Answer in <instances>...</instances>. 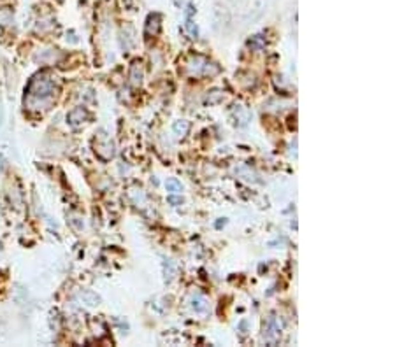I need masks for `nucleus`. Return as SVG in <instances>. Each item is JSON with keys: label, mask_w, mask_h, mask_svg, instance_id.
<instances>
[{"label": "nucleus", "mask_w": 395, "mask_h": 347, "mask_svg": "<svg viewBox=\"0 0 395 347\" xmlns=\"http://www.w3.org/2000/svg\"><path fill=\"white\" fill-rule=\"evenodd\" d=\"M55 93V83L46 76H35L29 84V96L30 98H49Z\"/></svg>", "instance_id": "obj_1"}, {"label": "nucleus", "mask_w": 395, "mask_h": 347, "mask_svg": "<svg viewBox=\"0 0 395 347\" xmlns=\"http://www.w3.org/2000/svg\"><path fill=\"white\" fill-rule=\"evenodd\" d=\"M67 120H69V123L72 125V126H77V125H81L85 120H88V111H86L85 107H77L69 112Z\"/></svg>", "instance_id": "obj_2"}, {"label": "nucleus", "mask_w": 395, "mask_h": 347, "mask_svg": "<svg viewBox=\"0 0 395 347\" xmlns=\"http://www.w3.org/2000/svg\"><path fill=\"white\" fill-rule=\"evenodd\" d=\"M158 30H160V16L158 14H151L148 18V23H146V35H157Z\"/></svg>", "instance_id": "obj_3"}, {"label": "nucleus", "mask_w": 395, "mask_h": 347, "mask_svg": "<svg viewBox=\"0 0 395 347\" xmlns=\"http://www.w3.org/2000/svg\"><path fill=\"white\" fill-rule=\"evenodd\" d=\"M188 128H190L188 121H178V123H174V132H176V135H179V137L186 135Z\"/></svg>", "instance_id": "obj_4"}, {"label": "nucleus", "mask_w": 395, "mask_h": 347, "mask_svg": "<svg viewBox=\"0 0 395 347\" xmlns=\"http://www.w3.org/2000/svg\"><path fill=\"white\" fill-rule=\"evenodd\" d=\"M194 309H195V312H200V314L207 312V303H206V300L202 298V296H197V298H194Z\"/></svg>", "instance_id": "obj_5"}, {"label": "nucleus", "mask_w": 395, "mask_h": 347, "mask_svg": "<svg viewBox=\"0 0 395 347\" xmlns=\"http://www.w3.org/2000/svg\"><path fill=\"white\" fill-rule=\"evenodd\" d=\"M165 186H167V191H170V193H181L183 191L181 183H179V181H176V179H169Z\"/></svg>", "instance_id": "obj_6"}, {"label": "nucleus", "mask_w": 395, "mask_h": 347, "mask_svg": "<svg viewBox=\"0 0 395 347\" xmlns=\"http://www.w3.org/2000/svg\"><path fill=\"white\" fill-rule=\"evenodd\" d=\"M141 77H142L141 72H139V74H137V63H133L132 72H130V79H132V83H133V84H141Z\"/></svg>", "instance_id": "obj_7"}, {"label": "nucleus", "mask_w": 395, "mask_h": 347, "mask_svg": "<svg viewBox=\"0 0 395 347\" xmlns=\"http://www.w3.org/2000/svg\"><path fill=\"white\" fill-rule=\"evenodd\" d=\"M213 95H207L206 96V102H209V104H214V102H220V100L223 98V93L222 92H211Z\"/></svg>", "instance_id": "obj_8"}, {"label": "nucleus", "mask_w": 395, "mask_h": 347, "mask_svg": "<svg viewBox=\"0 0 395 347\" xmlns=\"http://www.w3.org/2000/svg\"><path fill=\"white\" fill-rule=\"evenodd\" d=\"M169 202H170V204H181L183 200L181 198H174V196H169Z\"/></svg>", "instance_id": "obj_9"}]
</instances>
